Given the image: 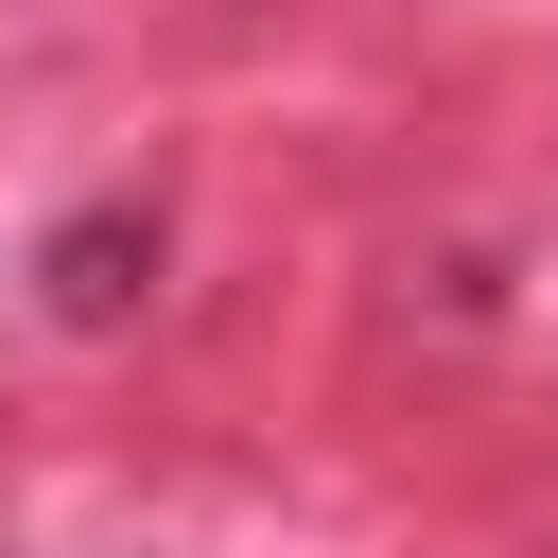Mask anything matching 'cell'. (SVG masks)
<instances>
[{
    "mask_svg": "<svg viewBox=\"0 0 558 558\" xmlns=\"http://www.w3.org/2000/svg\"><path fill=\"white\" fill-rule=\"evenodd\" d=\"M157 296V192H87L52 244H35V314L52 331H122Z\"/></svg>",
    "mask_w": 558,
    "mask_h": 558,
    "instance_id": "6da1fadb",
    "label": "cell"
}]
</instances>
